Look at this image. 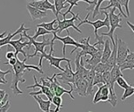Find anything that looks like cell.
Segmentation results:
<instances>
[{
  "instance_id": "cell-26",
  "label": "cell",
  "mask_w": 134,
  "mask_h": 112,
  "mask_svg": "<svg viewBox=\"0 0 134 112\" xmlns=\"http://www.w3.org/2000/svg\"><path fill=\"white\" fill-rule=\"evenodd\" d=\"M52 103L54 105H56V109H55V110H53V112H59L60 109L62 107H64L63 104H62V97H60V96H57V95H55V96L53 97Z\"/></svg>"
},
{
  "instance_id": "cell-27",
  "label": "cell",
  "mask_w": 134,
  "mask_h": 112,
  "mask_svg": "<svg viewBox=\"0 0 134 112\" xmlns=\"http://www.w3.org/2000/svg\"><path fill=\"white\" fill-rule=\"evenodd\" d=\"M46 34H52V33L49 31H47V30H45V29L43 28V27H37V31H36V33L34 34V36L32 37V38H33V39L36 40L39 36H44V35H46Z\"/></svg>"
},
{
  "instance_id": "cell-28",
  "label": "cell",
  "mask_w": 134,
  "mask_h": 112,
  "mask_svg": "<svg viewBox=\"0 0 134 112\" xmlns=\"http://www.w3.org/2000/svg\"><path fill=\"white\" fill-rule=\"evenodd\" d=\"M134 94V89H133V87L132 86V85H130L129 87L127 88V89H125V92H124V94H123L122 95V97H121V101H125L127 99L128 97H130V96H132V95Z\"/></svg>"
},
{
  "instance_id": "cell-24",
  "label": "cell",
  "mask_w": 134,
  "mask_h": 112,
  "mask_svg": "<svg viewBox=\"0 0 134 112\" xmlns=\"http://www.w3.org/2000/svg\"><path fill=\"white\" fill-rule=\"evenodd\" d=\"M93 70H94L96 73H98V74H103L105 71H111V69L109 68L108 65H107L106 63H102V62H100L99 64H98V65L95 67Z\"/></svg>"
},
{
  "instance_id": "cell-33",
  "label": "cell",
  "mask_w": 134,
  "mask_h": 112,
  "mask_svg": "<svg viewBox=\"0 0 134 112\" xmlns=\"http://www.w3.org/2000/svg\"><path fill=\"white\" fill-rule=\"evenodd\" d=\"M104 1V0H98V3H97V5H96L94 11L92 12V18H95L99 14V9H100V5Z\"/></svg>"
},
{
  "instance_id": "cell-42",
  "label": "cell",
  "mask_w": 134,
  "mask_h": 112,
  "mask_svg": "<svg viewBox=\"0 0 134 112\" xmlns=\"http://www.w3.org/2000/svg\"><path fill=\"white\" fill-rule=\"evenodd\" d=\"M7 83V82H4V81H3V80L1 79V78H0V84H6Z\"/></svg>"
},
{
  "instance_id": "cell-18",
  "label": "cell",
  "mask_w": 134,
  "mask_h": 112,
  "mask_svg": "<svg viewBox=\"0 0 134 112\" xmlns=\"http://www.w3.org/2000/svg\"><path fill=\"white\" fill-rule=\"evenodd\" d=\"M33 98L36 100V102L38 103V106L40 110L44 112H53L50 110L51 104H52V101L50 100H44L40 95H33Z\"/></svg>"
},
{
  "instance_id": "cell-13",
  "label": "cell",
  "mask_w": 134,
  "mask_h": 112,
  "mask_svg": "<svg viewBox=\"0 0 134 112\" xmlns=\"http://www.w3.org/2000/svg\"><path fill=\"white\" fill-rule=\"evenodd\" d=\"M102 55H103V49L99 48V50H98L95 54H93L90 59H86V60H85V67L88 69V70L94 69L95 67L101 62Z\"/></svg>"
},
{
  "instance_id": "cell-21",
  "label": "cell",
  "mask_w": 134,
  "mask_h": 112,
  "mask_svg": "<svg viewBox=\"0 0 134 112\" xmlns=\"http://www.w3.org/2000/svg\"><path fill=\"white\" fill-rule=\"evenodd\" d=\"M107 1L110 3L109 5H107V6H104V8H101V10H103V11L106 10L107 11V10H109V9H111V8H116V9L119 10V13L123 16V17L127 18V15H125V13L123 12L122 6L120 5L119 0H107Z\"/></svg>"
},
{
  "instance_id": "cell-17",
  "label": "cell",
  "mask_w": 134,
  "mask_h": 112,
  "mask_svg": "<svg viewBox=\"0 0 134 112\" xmlns=\"http://www.w3.org/2000/svg\"><path fill=\"white\" fill-rule=\"evenodd\" d=\"M26 7H27V10L29 13H30L31 19L33 21L37 19H41V18L47 17V12H42V11L36 9V8L31 6V5H29V4H27Z\"/></svg>"
},
{
  "instance_id": "cell-4",
  "label": "cell",
  "mask_w": 134,
  "mask_h": 112,
  "mask_svg": "<svg viewBox=\"0 0 134 112\" xmlns=\"http://www.w3.org/2000/svg\"><path fill=\"white\" fill-rule=\"evenodd\" d=\"M31 28L29 29V30H25L23 32V36L25 37V38L28 39H29V47H28V49L31 48V47L34 46L35 47V53L33 54H31V55H28V58H32V57H35L38 53H40L41 54H44L45 51H44V47H47V46H51V40L50 39H46L44 38V36H43V41L42 42H37L36 41L35 39H33L32 37H31L30 35H28L27 33H26V32L27 31H30Z\"/></svg>"
},
{
  "instance_id": "cell-37",
  "label": "cell",
  "mask_w": 134,
  "mask_h": 112,
  "mask_svg": "<svg viewBox=\"0 0 134 112\" xmlns=\"http://www.w3.org/2000/svg\"><path fill=\"white\" fill-rule=\"evenodd\" d=\"M13 57H15V53H13V52H12V51L7 52V53H6V54H5V58H6L8 60H10V59H12Z\"/></svg>"
},
{
  "instance_id": "cell-11",
  "label": "cell",
  "mask_w": 134,
  "mask_h": 112,
  "mask_svg": "<svg viewBox=\"0 0 134 112\" xmlns=\"http://www.w3.org/2000/svg\"><path fill=\"white\" fill-rule=\"evenodd\" d=\"M98 90L96 92L94 98L92 100V103H98L100 101L103 102H108L109 100V87L106 84H98Z\"/></svg>"
},
{
  "instance_id": "cell-35",
  "label": "cell",
  "mask_w": 134,
  "mask_h": 112,
  "mask_svg": "<svg viewBox=\"0 0 134 112\" xmlns=\"http://www.w3.org/2000/svg\"><path fill=\"white\" fill-rule=\"evenodd\" d=\"M10 101H8L4 106L0 107V112H7L10 110Z\"/></svg>"
},
{
  "instance_id": "cell-29",
  "label": "cell",
  "mask_w": 134,
  "mask_h": 112,
  "mask_svg": "<svg viewBox=\"0 0 134 112\" xmlns=\"http://www.w3.org/2000/svg\"><path fill=\"white\" fill-rule=\"evenodd\" d=\"M120 70L124 71L125 69H130V70H133L134 69V61H125L124 63L119 66Z\"/></svg>"
},
{
  "instance_id": "cell-2",
  "label": "cell",
  "mask_w": 134,
  "mask_h": 112,
  "mask_svg": "<svg viewBox=\"0 0 134 112\" xmlns=\"http://www.w3.org/2000/svg\"><path fill=\"white\" fill-rule=\"evenodd\" d=\"M100 12L102 13V14L105 15V18H104V20H101V19H98V20H96V21H90V20H88V18H89V16L91 15V12H89L86 15V17H85V20H82L81 22L79 24V26H77V27H79V26H82L83 24H89V25L92 26L93 27H94L95 39H96V40H98L97 42H96V43L93 44L95 47L98 46V45H99V46H100V45L104 44V41L103 40V36H98V29L101 28V27H103V26H106V27L110 30V21H109L108 12H105V11L101 10Z\"/></svg>"
},
{
  "instance_id": "cell-38",
  "label": "cell",
  "mask_w": 134,
  "mask_h": 112,
  "mask_svg": "<svg viewBox=\"0 0 134 112\" xmlns=\"http://www.w3.org/2000/svg\"><path fill=\"white\" fill-rule=\"evenodd\" d=\"M125 61H134V52H131L130 54H128Z\"/></svg>"
},
{
  "instance_id": "cell-6",
  "label": "cell",
  "mask_w": 134,
  "mask_h": 112,
  "mask_svg": "<svg viewBox=\"0 0 134 112\" xmlns=\"http://www.w3.org/2000/svg\"><path fill=\"white\" fill-rule=\"evenodd\" d=\"M79 13H77V14L72 15V18H70V19L64 18L62 21L59 20V19H57L58 26L56 27V29H57V31H58L57 33L60 34L64 30H66L67 33L70 34L69 30H68V28H70V27H72V28L74 29V30H76L77 32H79V33H82V31L79 30V27L75 26V21H76V20H79V22H81V21H82V19L79 18Z\"/></svg>"
},
{
  "instance_id": "cell-30",
  "label": "cell",
  "mask_w": 134,
  "mask_h": 112,
  "mask_svg": "<svg viewBox=\"0 0 134 112\" xmlns=\"http://www.w3.org/2000/svg\"><path fill=\"white\" fill-rule=\"evenodd\" d=\"M98 84H105V83H104V81L103 78V74L96 73L95 77H94V82H93V87Z\"/></svg>"
},
{
  "instance_id": "cell-22",
  "label": "cell",
  "mask_w": 134,
  "mask_h": 112,
  "mask_svg": "<svg viewBox=\"0 0 134 112\" xmlns=\"http://www.w3.org/2000/svg\"><path fill=\"white\" fill-rule=\"evenodd\" d=\"M57 23V19H54L52 20V22H47V23H41V24H38V25H37V27H43L44 28L45 30L51 32L52 33H53L54 32L56 33H58L57 29L54 28V25Z\"/></svg>"
},
{
  "instance_id": "cell-8",
  "label": "cell",
  "mask_w": 134,
  "mask_h": 112,
  "mask_svg": "<svg viewBox=\"0 0 134 112\" xmlns=\"http://www.w3.org/2000/svg\"><path fill=\"white\" fill-rule=\"evenodd\" d=\"M115 40L117 41V65L120 66L123 64L126 60L128 54H130L131 51L128 47V45L126 42L123 41L121 39H119L118 36H115Z\"/></svg>"
},
{
  "instance_id": "cell-34",
  "label": "cell",
  "mask_w": 134,
  "mask_h": 112,
  "mask_svg": "<svg viewBox=\"0 0 134 112\" xmlns=\"http://www.w3.org/2000/svg\"><path fill=\"white\" fill-rule=\"evenodd\" d=\"M12 72H13V70L12 69H8L7 71H2L1 69H0V78H1L3 81H4V82H7V80H5V75H6V74H10L12 73Z\"/></svg>"
},
{
  "instance_id": "cell-43",
  "label": "cell",
  "mask_w": 134,
  "mask_h": 112,
  "mask_svg": "<svg viewBox=\"0 0 134 112\" xmlns=\"http://www.w3.org/2000/svg\"><path fill=\"white\" fill-rule=\"evenodd\" d=\"M133 89H134V86H133Z\"/></svg>"
},
{
  "instance_id": "cell-15",
  "label": "cell",
  "mask_w": 134,
  "mask_h": 112,
  "mask_svg": "<svg viewBox=\"0 0 134 112\" xmlns=\"http://www.w3.org/2000/svg\"><path fill=\"white\" fill-rule=\"evenodd\" d=\"M33 79H34V81H35V84L31 85V86L26 87V89H34V88H37V87L39 88V89H41V91H42L43 94H44V95H46V97L48 98V100H50V101H52V99H53V97L55 96V95L53 94L52 91H51V89L48 87H45L43 84L38 83L37 81L36 75H33Z\"/></svg>"
},
{
  "instance_id": "cell-39",
  "label": "cell",
  "mask_w": 134,
  "mask_h": 112,
  "mask_svg": "<svg viewBox=\"0 0 134 112\" xmlns=\"http://www.w3.org/2000/svg\"><path fill=\"white\" fill-rule=\"evenodd\" d=\"M6 94H7V93H5V90L0 89V103H1L2 101H3V99L4 98L5 95H6Z\"/></svg>"
},
{
  "instance_id": "cell-20",
  "label": "cell",
  "mask_w": 134,
  "mask_h": 112,
  "mask_svg": "<svg viewBox=\"0 0 134 112\" xmlns=\"http://www.w3.org/2000/svg\"><path fill=\"white\" fill-rule=\"evenodd\" d=\"M73 90H74V88L73 87H71V89L70 90H67V89H65L64 88L61 86L59 82H58V83H57V86H56L55 88V95H57V96H60V97H62V95L64 94H68L70 96H71V98L72 100H74L75 98L73 96V95H72V92H73Z\"/></svg>"
},
{
  "instance_id": "cell-44",
  "label": "cell",
  "mask_w": 134,
  "mask_h": 112,
  "mask_svg": "<svg viewBox=\"0 0 134 112\" xmlns=\"http://www.w3.org/2000/svg\"><path fill=\"white\" fill-rule=\"evenodd\" d=\"M89 112H92V111H89Z\"/></svg>"
},
{
  "instance_id": "cell-14",
  "label": "cell",
  "mask_w": 134,
  "mask_h": 112,
  "mask_svg": "<svg viewBox=\"0 0 134 112\" xmlns=\"http://www.w3.org/2000/svg\"><path fill=\"white\" fill-rule=\"evenodd\" d=\"M73 86H75V91L80 96H87V89H88V82L87 80L79 79L74 82Z\"/></svg>"
},
{
  "instance_id": "cell-1",
  "label": "cell",
  "mask_w": 134,
  "mask_h": 112,
  "mask_svg": "<svg viewBox=\"0 0 134 112\" xmlns=\"http://www.w3.org/2000/svg\"><path fill=\"white\" fill-rule=\"evenodd\" d=\"M28 60L27 58L24 59L23 61H20L18 60V62L15 66H13V76H12V86H10V89L12 90L13 94L19 95H23V91L19 89V88L18 87V85L19 82L24 83L25 82V80L24 79V74L25 73L26 70L30 71V69H34V70L37 71L40 74H44L43 69H41L39 67L34 66V65H26L25 62Z\"/></svg>"
},
{
  "instance_id": "cell-23",
  "label": "cell",
  "mask_w": 134,
  "mask_h": 112,
  "mask_svg": "<svg viewBox=\"0 0 134 112\" xmlns=\"http://www.w3.org/2000/svg\"><path fill=\"white\" fill-rule=\"evenodd\" d=\"M65 2L66 0H54V6L56 9V19H59L58 18V14L61 13V11H62L64 8H66L67 6L65 5Z\"/></svg>"
},
{
  "instance_id": "cell-19",
  "label": "cell",
  "mask_w": 134,
  "mask_h": 112,
  "mask_svg": "<svg viewBox=\"0 0 134 112\" xmlns=\"http://www.w3.org/2000/svg\"><path fill=\"white\" fill-rule=\"evenodd\" d=\"M104 49H103V55H102V60H101V62L102 63H106L107 60H109L110 56L111 54V52H112V49L111 47V41L110 39H106L104 41Z\"/></svg>"
},
{
  "instance_id": "cell-16",
  "label": "cell",
  "mask_w": 134,
  "mask_h": 112,
  "mask_svg": "<svg viewBox=\"0 0 134 112\" xmlns=\"http://www.w3.org/2000/svg\"><path fill=\"white\" fill-rule=\"evenodd\" d=\"M29 29H30V28H25V24L22 23V24H21V26L18 29L17 31L15 32V33H9L7 34V36H5L4 38H3L2 39H0V49H1V47H2L3 46H5V45H8V44H9V42H10V40H12V39L14 36L18 35V34L23 33V32H24V31L29 30Z\"/></svg>"
},
{
  "instance_id": "cell-10",
  "label": "cell",
  "mask_w": 134,
  "mask_h": 112,
  "mask_svg": "<svg viewBox=\"0 0 134 112\" xmlns=\"http://www.w3.org/2000/svg\"><path fill=\"white\" fill-rule=\"evenodd\" d=\"M90 39L91 36H88L86 39L84 38L79 40V43L82 44V47H81V51L79 52V54L81 56H86V55L92 56L99 50V48H96L94 45L90 44Z\"/></svg>"
},
{
  "instance_id": "cell-31",
  "label": "cell",
  "mask_w": 134,
  "mask_h": 112,
  "mask_svg": "<svg viewBox=\"0 0 134 112\" xmlns=\"http://www.w3.org/2000/svg\"><path fill=\"white\" fill-rule=\"evenodd\" d=\"M116 83L119 85L120 88H122V89H127V88L130 86V85L127 83V82L125 81L124 78H123V76H120V77H119V78L117 79Z\"/></svg>"
},
{
  "instance_id": "cell-25",
  "label": "cell",
  "mask_w": 134,
  "mask_h": 112,
  "mask_svg": "<svg viewBox=\"0 0 134 112\" xmlns=\"http://www.w3.org/2000/svg\"><path fill=\"white\" fill-rule=\"evenodd\" d=\"M27 4L31 5V6H32L34 8H36V9H38L40 11H42V12H46L44 9V0H37V1H33L32 2H30L28 3Z\"/></svg>"
},
{
  "instance_id": "cell-7",
  "label": "cell",
  "mask_w": 134,
  "mask_h": 112,
  "mask_svg": "<svg viewBox=\"0 0 134 112\" xmlns=\"http://www.w3.org/2000/svg\"><path fill=\"white\" fill-rule=\"evenodd\" d=\"M54 50L53 49H50V53L49 54H46V53H44V54H40V59H39V63H38V67L42 69V60L43 59H45V60H47L49 61L50 63V66L51 67H55L56 68L59 69L61 71H65V68H61L60 67V63L62 62V61H66L67 63H70L71 62V60L70 59H67V58H58V57H55V56L52 55V53Z\"/></svg>"
},
{
  "instance_id": "cell-5",
  "label": "cell",
  "mask_w": 134,
  "mask_h": 112,
  "mask_svg": "<svg viewBox=\"0 0 134 112\" xmlns=\"http://www.w3.org/2000/svg\"><path fill=\"white\" fill-rule=\"evenodd\" d=\"M52 34H53V38H52V40H51V49H53V45H54V41L55 40L61 41L64 44V47H63V55H64V57L65 56V47H66V46H74L75 47V48L71 52V54H73L74 52H76L79 48L81 49L82 44H80L79 42H77L74 39H72L71 37L70 36V34H68V35L65 36V37H63V38H62V37L58 36L56 32H54Z\"/></svg>"
},
{
  "instance_id": "cell-32",
  "label": "cell",
  "mask_w": 134,
  "mask_h": 112,
  "mask_svg": "<svg viewBox=\"0 0 134 112\" xmlns=\"http://www.w3.org/2000/svg\"><path fill=\"white\" fill-rule=\"evenodd\" d=\"M119 4L122 7L125 8V12L127 13V17H130V10H129V2L130 0H119Z\"/></svg>"
},
{
  "instance_id": "cell-12",
  "label": "cell",
  "mask_w": 134,
  "mask_h": 112,
  "mask_svg": "<svg viewBox=\"0 0 134 112\" xmlns=\"http://www.w3.org/2000/svg\"><path fill=\"white\" fill-rule=\"evenodd\" d=\"M20 36L21 37L18 39H16V40H10L8 45H10V46L14 47V49H15V57L18 58V54H19V53H21V54L24 55V57L27 58L28 56H27V54H26V53L24 51V48H25V47H29V41L21 42V41H22L23 38H24V36H23L22 33L20 34Z\"/></svg>"
},
{
  "instance_id": "cell-40",
  "label": "cell",
  "mask_w": 134,
  "mask_h": 112,
  "mask_svg": "<svg viewBox=\"0 0 134 112\" xmlns=\"http://www.w3.org/2000/svg\"><path fill=\"white\" fill-rule=\"evenodd\" d=\"M126 24H127L128 26H129V27H130L131 29H132V31L133 33H134V25H133V24H132V23H131L130 21H127V22H126Z\"/></svg>"
},
{
  "instance_id": "cell-36",
  "label": "cell",
  "mask_w": 134,
  "mask_h": 112,
  "mask_svg": "<svg viewBox=\"0 0 134 112\" xmlns=\"http://www.w3.org/2000/svg\"><path fill=\"white\" fill-rule=\"evenodd\" d=\"M18 59L17 57H13L12 59H10V60H8V64H9V65H12V67L15 66L18 62Z\"/></svg>"
},
{
  "instance_id": "cell-41",
  "label": "cell",
  "mask_w": 134,
  "mask_h": 112,
  "mask_svg": "<svg viewBox=\"0 0 134 112\" xmlns=\"http://www.w3.org/2000/svg\"><path fill=\"white\" fill-rule=\"evenodd\" d=\"M5 35H6V32H4V33H2L1 34H0V39H2Z\"/></svg>"
},
{
  "instance_id": "cell-3",
  "label": "cell",
  "mask_w": 134,
  "mask_h": 112,
  "mask_svg": "<svg viewBox=\"0 0 134 112\" xmlns=\"http://www.w3.org/2000/svg\"><path fill=\"white\" fill-rule=\"evenodd\" d=\"M115 11H116V8H111L110 9L108 12L109 14V21H110V30L107 33H102L101 35L102 36H108L110 39H111V44L115 43V39H114V31L116 30L117 28H122V25H121V21H122V15L119 13V14H115Z\"/></svg>"
},
{
  "instance_id": "cell-9",
  "label": "cell",
  "mask_w": 134,
  "mask_h": 112,
  "mask_svg": "<svg viewBox=\"0 0 134 112\" xmlns=\"http://www.w3.org/2000/svg\"><path fill=\"white\" fill-rule=\"evenodd\" d=\"M57 75L56 77H59V78H57L59 80L60 82H62L64 84H74V72L72 71L71 66V62L67 63L65 68V71L61 72V73L56 74Z\"/></svg>"
}]
</instances>
